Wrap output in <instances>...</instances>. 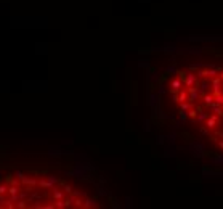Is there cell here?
Instances as JSON below:
<instances>
[{"label":"cell","instance_id":"1","mask_svg":"<svg viewBox=\"0 0 223 209\" xmlns=\"http://www.w3.org/2000/svg\"><path fill=\"white\" fill-rule=\"evenodd\" d=\"M177 74L170 92L181 119L223 151V66L196 64Z\"/></svg>","mask_w":223,"mask_h":209},{"label":"cell","instance_id":"2","mask_svg":"<svg viewBox=\"0 0 223 209\" xmlns=\"http://www.w3.org/2000/svg\"><path fill=\"white\" fill-rule=\"evenodd\" d=\"M53 183H56V179H47V180H40L39 185L40 187H53Z\"/></svg>","mask_w":223,"mask_h":209},{"label":"cell","instance_id":"3","mask_svg":"<svg viewBox=\"0 0 223 209\" xmlns=\"http://www.w3.org/2000/svg\"><path fill=\"white\" fill-rule=\"evenodd\" d=\"M18 192H19V188H18V187H10V188H8V193H10V195H18Z\"/></svg>","mask_w":223,"mask_h":209},{"label":"cell","instance_id":"4","mask_svg":"<svg viewBox=\"0 0 223 209\" xmlns=\"http://www.w3.org/2000/svg\"><path fill=\"white\" fill-rule=\"evenodd\" d=\"M63 192H60V190H56L55 188V200H63Z\"/></svg>","mask_w":223,"mask_h":209},{"label":"cell","instance_id":"5","mask_svg":"<svg viewBox=\"0 0 223 209\" xmlns=\"http://www.w3.org/2000/svg\"><path fill=\"white\" fill-rule=\"evenodd\" d=\"M5 192H6V187L2 185V187H0V193H5Z\"/></svg>","mask_w":223,"mask_h":209}]
</instances>
